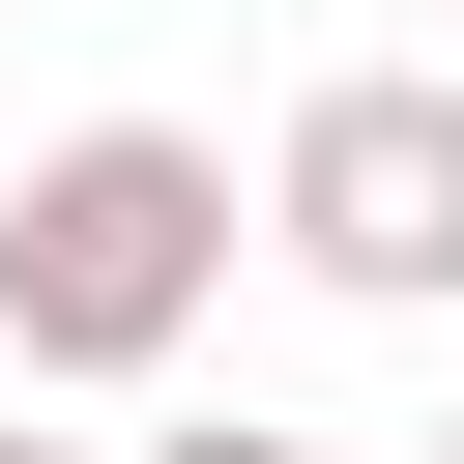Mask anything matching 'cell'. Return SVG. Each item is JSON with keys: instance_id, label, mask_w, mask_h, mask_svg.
Listing matches in <instances>:
<instances>
[{"instance_id": "6da1fadb", "label": "cell", "mask_w": 464, "mask_h": 464, "mask_svg": "<svg viewBox=\"0 0 464 464\" xmlns=\"http://www.w3.org/2000/svg\"><path fill=\"white\" fill-rule=\"evenodd\" d=\"M232 319V145L203 116H58L0 174V377H174Z\"/></svg>"}, {"instance_id": "7a4b0ae2", "label": "cell", "mask_w": 464, "mask_h": 464, "mask_svg": "<svg viewBox=\"0 0 464 464\" xmlns=\"http://www.w3.org/2000/svg\"><path fill=\"white\" fill-rule=\"evenodd\" d=\"M261 261L348 319H464V58H348L261 145Z\"/></svg>"}, {"instance_id": "3957f363", "label": "cell", "mask_w": 464, "mask_h": 464, "mask_svg": "<svg viewBox=\"0 0 464 464\" xmlns=\"http://www.w3.org/2000/svg\"><path fill=\"white\" fill-rule=\"evenodd\" d=\"M116 464H348V435H290V406H174V435H116Z\"/></svg>"}, {"instance_id": "277c9868", "label": "cell", "mask_w": 464, "mask_h": 464, "mask_svg": "<svg viewBox=\"0 0 464 464\" xmlns=\"http://www.w3.org/2000/svg\"><path fill=\"white\" fill-rule=\"evenodd\" d=\"M0 464H87V435H29V406H0Z\"/></svg>"}, {"instance_id": "5b68a950", "label": "cell", "mask_w": 464, "mask_h": 464, "mask_svg": "<svg viewBox=\"0 0 464 464\" xmlns=\"http://www.w3.org/2000/svg\"><path fill=\"white\" fill-rule=\"evenodd\" d=\"M406 464H464V435H406Z\"/></svg>"}]
</instances>
